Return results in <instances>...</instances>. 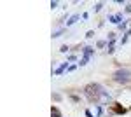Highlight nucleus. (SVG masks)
<instances>
[{
	"instance_id": "6",
	"label": "nucleus",
	"mask_w": 131,
	"mask_h": 117,
	"mask_svg": "<svg viewBox=\"0 0 131 117\" xmlns=\"http://www.w3.org/2000/svg\"><path fill=\"white\" fill-rule=\"evenodd\" d=\"M51 117H61V114H60V110L56 108V107H53V108H51Z\"/></svg>"
},
{
	"instance_id": "11",
	"label": "nucleus",
	"mask_w": 131,
	"mask_h": 117,
	"mask_svg": "<svg viewBox=\"0 0 131 117\" xmlns=\"http://www.w3.org/2000/svg\"><path fill=\"white\" fill-rule=\"evenodd\" d=\"M86 115H87V117H94L93 114H91V112H89V110H86Z\"/></svg>"
},
{
	"instance_id": "5",
	"label": "nucleus",
	"mask_w": 131,
	"mask_h": 117,
	"mask_svg": "<svg viewBox=\"0 0 131 117\" xmlns=\"http://www.w3.org/2000/svg\"><path fill=\"white\" fill-rule=\"evenodd\" d=\"M110 21H112V23H119V21H121L122 19V16L121 14H115V16H110V18H109Z\"/></svg>"
},
{
	"instance_id": "8",
	"label": "nucleus",
	"mask_w": 131,
	"mask_h": 117,
	"mask_svg": "<svg viewBox=\"0 0 131 117\" xmlns=\"http://www.w3.org/2000/svg\"><path fill=\"white\" fill-rule=\"evenodd\" d=\"M65 68H66V63H63V65H61V66H60V68H58V70H56V74H61V72H63Z\"/></svg>"
},
{
	"instance_id": "4",
	"label": "nucleus",
	"mask_w": 131,
	"mask_h": 117,
	"mask_svg": "<svg viewBox=\"0 0 131 117\" xmlns=\"http://www.w3.org/2000/svg\"><path fill=\"white\" fill-rule=\"evenodd\" d=\"M114 112H115V114H124V112H126V108L119 107V103H114Z\"/></svg>"
},
{
	"instance_id": "9",
	"label": "nucleus",
	"mask_w": 131,
	"mask_h": 117,
	"mask_svg": "<svg viewBox=\"0 0 131 117\" xmlns=\"http://www.w3.org/2000/svg\"><path fill=\"white\" fill-rule=\"evenodd\" d=\"M63 32H65V30H58V32H54V33H53V37H54V38H56V37H60Z\"/></svg>"
},
{
	"instance_id": "10",
	"label": "nucleus",
	"mask_w": 131,
	"mask_h": 117,
	"mask_svg": "<svg viewBox=\"0 0 131 117\" xmlns=\"http://www.w3.org/2000/svg\"><path fill=\"white\" fill-rule=\"evenodd\" d=\"M101 7H103V4H96V7H94V11H100Z\"/></svg>"
},
{
	"instance_id": "1",
	"label": "nucleus",
	"mask_w": 131,
	"mask_h": 117,
	"mask_svg": "<svg viewBox=\"0 0 131 117\" xmlns=\"http://www.w3.org/2000/svg\"><path fill=\"white\" fill-rule=\"evenodd\" d=\"M103 93L105 91H101V87L98 84H87L84 87V94H86V98L91 103H98V100L103 96Z\"/></svg>"
},
{
	"instance_id": "3",
	"label": "nucleus",
	"mask_w": 131,
	"mask_h": 117,
	"mask_svg": "<svg viewBox=\"0 0 131 117\" xmlns=\"http://www.w3.org/2000/svg\"><path fill=\"white\" fill-rule=\"evenodd\" d=\"M93 53H94V51H93V47H84V58L81 59V63H79V65L84 66V65L87 63V59L91 58V54H93Z\"/></svg>"
},
{
	"instance_id": "7",
	"label": "nucleus",
	"mask_w": 131,
	"mask_h": 117,
	"mask_svg": "<svg viewBox=\"0 0 131 117\" xmlns=\"http://www.w3.org/2000/svg\"><path fill=\"white\" fill-rule=\"evenodd\" d=\"M77 19H79V14H73L72 18H70V21H66V26H70V25H73V23H75Z\"/></svg>"
},
{
	"instance_id": "2",
	"label": "nucleus",
	"mask_w": 131,
	"mask_h": 117,
	"mask_svg": "<svg viewBox=\"0 0 131 117\" xmlns=\"http://www.w3.org/2000/svg\"><path fill=\"white\" fill-rule=\"evenodd\" d=\"M129 75H131V72L126 70V68H122V70H117L115 74H114V79H115L117 82H128Z\"/></svg>"
}]
</instances>
